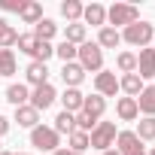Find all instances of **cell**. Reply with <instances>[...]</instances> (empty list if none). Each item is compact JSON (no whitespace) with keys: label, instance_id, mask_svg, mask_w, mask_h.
I'll use <instances>...</instances> for the list:
<instances>
[{"label":"cell","instance_id":"2e32d148","mask_svg":"<svg viewBox=\"0 0 155 155\" xmlns=\"http://www.w3.org/2000/svg\"><path fill=\"white\" fill-rule=\"evenodd\" d=\"M116 116H119L122 122H134V119L140 116L137 101H134V97H119V101H116Z\"/></svg>","mask_w":155,"mask_h":155},{"label":"cell","instance_id":"603a6c76","mask_svg":"<svg viewBox=\"0 0 155 155\" xmlns=\"http://www.w3.org/2000/svg\"><path fill=\"white\" fill-rule=\"evenodd\" d=\"M85 34H88V31H85V25H82V21H73V25H67V28H64V40H67V43H73V46H82V43H85Z\"/></svg>","mask_w":155,"mask_h":155},{"label":"cell","instance_id":"8fae6325","mask_svg":"<svg viewBox=\"0 0 155 155\" xmlns=\"http://www.w3.org/2000/svg\"><path fill=\"white\" fill-rule=\"evenodd\" d=\"M134 101H137V110H140L143 116H152V119H155V85H143V91H140Z\"/></svg>","mask_w":155,"mask_h":155},{"label":"cell","instance_id":"4dcf8cb0","mask_svg":"<svg viewBox=\"0 0 155 155\" xmlns=\"http://www.w3.org/2000/svg\"><path fill=\"white\" fill-rule=\"evenodd\" d=\"M52 55H55V46H52V43H43V40H40L31 58H34V61H40V64H46V61H49Z\"/></svg>","mask_w":155,"mask_h":155},{"label":"cell","instance_id":"7402d4cb","mask_svg":"<svg viewBox=\"0 0 155 155\" xmlns=\"http://www.w3.org/2000/svg\"><path fill=\"white\" fill-rule=\"evenodd\" d=\"M52 128H55V134H58V137H61V134H67V137H70V134L76 131V122H73V113H64V110H61V113L55 116V125H52Z\"/></svg>","mask_w":155,"mask_h":155},{"label":"cell","instance_id":"ac0fdd59","mask_svg":"<svg viewBox=\"0 0 155 155\" xmlns=\"http://www.w3.org/2000/svg\"><path fill=\"white\" fill-rule=\"evenodd\" d=\"M15 122H18V128H31V131H34V128L40 125V113H37L31 104H28V107H18V110H15Z\"/></svg>","mask_w":155,"mask_h":155},{"label":"cell","instance_id":"f546056e","mask_svg":"<svg viewBox=\"0 0 155 155\" xmlns=\"http://www.w3.org/2000/svg\"><path fill=\"white\" fill-rule=\"evenodd\" d=\"M67 143H70V152H79V155H82V152L88 149V134H85V131H73V134L67 137Z\"/></svg>","mask_w":155,"mask_h":155},{"label":"cell","instance_id":"d6986e66","mask_svg":"<svg viewBox=\"0 0 155 155\" xmlns=\"http://www.w3.org/2000/svg\"><path fill=\"white\" fill-rule=\"evenodd\" d=\"M119 91H125L128 97H137L143 91V79H140L137 73H125L122 79H119Z\"/></svg>","mask_w":155,"mask_h":155},{"label":"cell","instance_id":"9c48e42d","mask_svg":"<svg viewBox=\"0 0 155 155\" xmlns=\"http://www.w3.org/2000/svg\"><path fill=\"white\" fill-rule=\"evenodd\" d=\"M137 76L140 79H152L155 76V49H140V55H137Z\"/></svg>","mask_w":155,"mask_h":155},{"label":"cell","instance_id":"5bb4252c","mask_svg":"<svg viewBox=\"0 0 155 155\" xmlns=\"http://www.w3.org/2000/svg\"><path fill=\"white\" fill-rule=\"evenodd\" d=\"M82 101H85V94L79 91V88H64V94H61V104H64V113H79L82 110Z\"/></svg>","mask_w":155,"mask_h":155},{"label":"cell","instance_id":"484cf974","mask_svg":"<svg viewBox=\"0 0 155 155\" xmlns=\"http://www.w3.org/2000/svg\"><path fill=\"white\" fill-rule=\"evenodd\" d=\"M40 18H43V6L37 3V0H28L25 9H21V21H25V25H37Z\"/></svg>","mask_w":155,"mask_h":155},{"label":"cell","instance_id":"cb8c5ba5","mask_svg":"<svg viewBox=\"0 0 155 155\" xmlns=\"http://www.w3.org/2000/svg\"><path fill=\"white\" fill-rule=\"evenodd\" d=\"M82 9H85V6L79 3V0H64V3H61V15H64L70 25L82 18Z\"/></svg>","mask_w":155,"mask_h":155},{"label":"cell","instance_id":"ab89813d","mask_svg":"<svg viewBox=\"0 0 155 155\" xmlns=\"http://www.w3.org/2000/svg\"><path fill=\"white\" fill-rule=\"evenodd\" d=\"M0 155H18V152H0Z\"/></svg>","mask_w":155,"mask_h":155},{"label":"cell","instance_id":"d590c367","mask_svg":"<svg viewBox=\"0 0 155 155\" xmlns=\"http://www.w3.org/2000/svg\"><path fill=\"white\" fill-rule=\"evenodd\" d=\"M9 125H12V122H9V119H6L3 113H0V137H3V134L9 131Z\"/></svg>","mask_w":155,"mask_h":155},{"label":"cell","instance_id":"7a4b0ae2","mask_svg":"<svg viewBox=\"0 0 155 155\" xmlns=\"http://www.w3.org/2000/svg\"><path fill=\"white\" fill-rule=\"evenodd\" d=\"M76 58H79V67H82L85 73H88V70H91V73H101V70H104V49H101L97 43H88V40H85V43L79 46V52H76Z\"/></svg>","mask_w":155,"mask_h":155},{"label":"cell","instance_id":"7c38bea8","mask_svg":"<svg viewBox=\"0 0 155 155\" xmlns=\"http://www.w3.org/2000/svg\"><path fill=\"white\" fill-rule=\"evenodd\" d=\"M25 76H28V82L37 88V85H46L49 82V64H40V61H31L28 64V70H25Z\"/></svg>","mask_w":155,"mask_h":155},{"label":"cell","instance_id":"836d02e7","mask_svg":"<svg viewBox=\"0 0 155 155\" xmlns=\"http://www.w3.org/2000/svg\"><path fill=\"white\" fill-rule=\"evenodd\" d=\"M73 122H76V131H85V134H88V131H94V125H97V122H94L88 113H82V110L73 116Z\"/></svg>","mask_w":155,"mask_h":155},{"label":"cell","instance_id":"30bf717a","mask_svg":"<svg viewBox=\"0 0 155 155\" xmlns=\"http://www.w3.org/2000/svg\"><path fill=\"white\" fill-rule=\"evenodd\" d=\"M61 79H64L67 88H79V82L85 79V70L79 67V61H70V64L61 67Z\"/></svg>","mask_w":155,"mask_h":155},{"label":"cell","instance_id":"74e56055","mask_svg":"<svg viewBox=\"0 0 155 155\" xmlns=\"http://www.w3.org/2000/svg\"><path fill=\"white\" fill-rule=\"evenodd\" d=\"M101 155H119V152H116V149H107V152H101Z\"/></svg>","mask_w":155,"mask_h":155},{"label":"cell","instance_id":"d6a6232c","mask_svg":"<svg viewBox=\"0 0 155 155\" xmlns=\"http://www.w3.org/2000/svg\"><path fill=\"white\" fill-rule=\"evenodd\" d=\"M37 43H40V40H37L34 34H18V43H15V46H18V52H25V55H34Z\"/></svg>","mask_w":155,"mask_h":155},{"label":"cell","instance_id":"4fadbf2b","mask_svg":"<svg viewBox=\"0 0 155 155\" xmlns=\"http://www.w3.org/2000/svg\"><path fill=\"white\" fill-rule=\"evenodd\" d=\"M82 18H85V25L107 28V6H101V3H88V6L82 9Z\"/></svg>","mask_w":155,"mask_h":155},{"label":"cell","instance_id":"8d00e7d4","mask_svg":"<svg viewBox=\"0 0 155 155\" xmlns=\"http://www.w3.org/2000/svg\"><path fill=\"white\" fill-rule=\"evenodd\" d=\"M52 155H79V152H70V149H58V152H52Z\"/></svg>","mask_w":155,"mask_h":155},{"label":"cell","instance_id":"7bdbcfd3","mask_svg":"<svg viewBox=\"0 0 155 155\" xmlns=\"http://www.w3.org/2000/svg\"><path fill=\"white\" fill-rule=\"evenodd\" d=\"M152 43H155V40H152ZM152 49H155V46H152Z\"/></svg>","mask_w":155,"mask_h":155},{"label":"cell","instance_id":"9a60e30c","mask_svg":"<svg viewBox=\"0 0 155 155\" xmlns=\"http://www.w3.org/2000/svg\"><path fill=\"white\" fill-rule=\"evenodd\" d=\"M82 113H88L94 122H101V116L107 113V101H104L101 94H88V97L82 101Z\"/></svg>","mask_w":155,"mask_h":155},{"label":"cell","instance_id":"d4e9b609","mask_svg":"<svg viewBox=\"0 0 155 155\" xmlns=\"http://www.w3.org/2000/svg\"><path fill=\"white\" fill-rule=\"evenodd\" d=\"M116 67H119L122 76H125V73H137V55H134V52H119V55H116Z\"/></svg>","mask_w":155,"mask_h":155},{"label":"cell","instance_id":"f35d334b","mask_svg":"<svg viewBox=\"0 0 155 155\" xmlns=\"http://www.w3.org/2000/svg\"><path fill=\"white\" fill-rule=\"evenodd\" d=\"M3 28H6V21H3V18H0V31H3Z\"/></svg>","mask_w":155,"mask_h":155},{"label":"cell","instance_id":"e0dca14e","mask_svg":"<svg viewBox=\"0 0 155 155\" xmlns=\"http://www.w3.org/2000/svg\"><path fill=\"white\" fill-rule=\"evenodd\" d=\"M6 101L18 110V107H28V101H31V91H28V85H21V82H15V85H9L6 88Z\"/></svg>","mask_w":155,"mask_h":155},{"label":"cell","instance_id":"4316f807","mask_svg":"<svg viewBox=\"0 0 155 155\" xmlns=\"http://www.w3.org/2000/svg\"><path fill=\"white\" fill-rule=\"evenodd\" d=\"M140 140H155V119L152 116H143L140 122H137V131H134Z\"/></svg>","mask_w":155,"mask_h":155},{"label":"cell","instance_id":"277c9868","mask_svg":"<svg viewBox=\"0 0 155 155\" xmlns=\"http://www.w3.org/2000/svg\"><path fill=\"white\" fill-rule=\"evenodd\" d=\"M122 40H125L128 46H140V49H146V46L155 40V28H152L149 21H134V25L125 28Z\"/></svg>","mask_w":155,"mask_h":155},{"label":"cell","instance_id":"f1b7e54d","mask_svg":"<svg viewBox=\"0 0 155 155\" xmlns=\"http://www.w3.org/2000/svg\"><path fill=\"white\" fill-rule=\"evenodd\" d=\"M15 73V55L12 49H0V76H12Z\"/></svg>","mask_w":155,"mask_h":155},{"label":"cell","instance_id":"ba28073f","mask_svg":"<svg viewBox=\"0 0 155 155\" xmlns=\"http://www.w3.org/2000/svg\"><path fill=\"white\" fill-rule=\"evenodd\" d=\"M94 88H97V94L107 101V97H116L119 94V76L113 73V70H101L97 76H94Z\"/></svg>","mask_w":155,"mask_h":155},{"label":"cell","instance_id":"1f68e13d","mask_svg":"<svg viewBox=\"0 0 155 155\" xmlns=\"http://www.w3.org/2000/svg\"><path fill=\"white\" fill-rule=\"evenodd\" d=\"M15 43H18V31L12 25H6L3 31H0V49H12Z\"/></svg>","mask_w":155,"mask_h":155},{"label":"cell","instance_id":"e575fe53","mask_svg":"<svg viewBox=\"0 0 155 155\" xmlns=\"http://www.w3.org/2000/svg\"><path fill=\"white\" fill-rule=\"evenodd\" d=\"M25 3H28V0H0V9H3V12H18V15H21Z\"/></svg>","mask_w":155,"mask_h":155},{"label":"cell","instance_id":"5b68a950","mask_svg":"<svg viewBox=\"0 0 155 155\" xmlns=\"http://www.w3.org/2000/svg\"><path fill=\"white\" fill-rule=\"evenodd\" d=\"M31 146H34V149H43V152H58V146H61V137L55 134V128L37 125V128L31 131Z\"/></svg>","mask_w":155,"mask_h":155},{"label":"cell","instance_id":"52a82bcc","mask_svg":"<svg viewBox=\"0 0 155 155\" xmlns=\"http://www.w3.org/2000/svg\"><path fill=\"white\" fill-rule=\"evenodd\" d=\"M55 97H58V91H55V85L52 82H46V85H37L34 91H31V107L37 110V113H43V110H49L52 104H55Z\"/></svg>","mask_w":155,"mask_h":155},{"label":"cell","instance_id":"44dd1931","mask_svg":"<svg viewBox=\"0 0 155 155\" xmlns=\"http://www.w3.org/2000/svg\"><path fill=\"white\" fill-rule=\"evenodd\" d=\"M119 43H122V34H119L116 28H110V25L101 28V34H97V46H101V49H116Z\"/></svg>","mask_w":155,"mask_h":155},{"label":"cell","instance_id":"83f0119b","mask_svg":"<svg viewBox=\"0 0 155 155\" xmlns=\"http://www.w3.org/2000/svg\"><path fill=\"white\" fill-rule=\"evenodd\" d=\"M76 52H79V46H73V43H67V40H61L58 46H55V55L64 61V64H70V61H76Z\"/></svg>","mask_w":155,"mask_h":155},{"label":"cell","instance_id":"6da1fadb","mask_svg":"<svg viewBox=\"0 0 155 155\" xmlns=\"http://www.w3.org/2000/svg\"><path fill=\"white\" fill-rule=\"evenodd\" d=\"M116 137H119L116 122H97V125H94V131L88 134V146H91V149H97V152H107V149H113V146H116Z\"/></svg>","mask_w":155,"mask_h":155},{"label":"cell","instance_id":"3957f363","mask_svg":"<svg viewBox=\"0 0 155 155\" xmlns=\"http://www.w3.org/2000/svg\"><path fill=\"white\" fill-rule=\"evenodd\" d=\"M107 21H110V28H116V31H119V25L128 28V25L140 21V9H137L134 3H113V6L107 9Z\"/></svg>","mask_w":155,"mask_h":155},{"label":"cell","instance_id":"ffe728a7","mask_svg":"<svg viewBox=\"0 0 155 155\" xmlns=\"http://www.w3.org/2000/svg\"><path fill=\"white\" fill-rule=\"evenodd\" d=\"M55 34H58V25H55L52 18H40V21L34 25V37H37V40H43V43H49Z\"/></svg>","mask_w":155,"mask_h":155},{"label":"cell","instance_id":"60d3db41","mask_svg":"<svg viewBox=\"0 0 155 155\" xmlns=\"http://www.w3.org/2000/svg\"><path fill=\"white\" fill-rule=\"evenodd\" d=\"M149 155H155V146H152V152H149Z\"/></svg>","mask_w":155,"mask_h":155},{"label":"cell","instance_id":"8992f818","mask_svg":"<svg viewBox=\"0 0 155 155\" xmlns=\"http://www.w3.org/2000/svg\"><path fill=\"white\" fill-rule=\"evenodd\" d=\"M113 149H116L119 155H143V152H146V149H143V140H140L134 131H119Z\"/></svg>","mask_w":155,"mask_h":155},{"label":"cell","instance_id":"b9f144b4","mask_svg":"<svg viewBox=\"0 0 155 155\" xmlns=\"http://www.w3.org/2000/svg\"><path fill=\"white\" fill-rule=\"evenodd\" d=\"M25 155H31V152H25Z\"/></svg>","mask_w":155,"mask_h":155}]
</instances>
